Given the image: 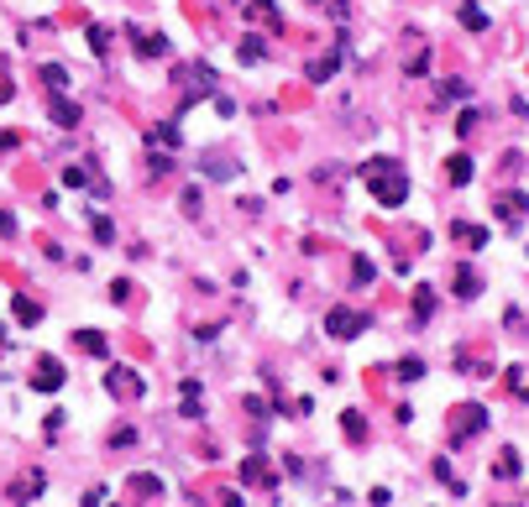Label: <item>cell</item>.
<instances>
[{
    "instance_id": "obj_24",
    "label": "cell",
    "mask_w": 529,
    "mask_h": 507,
    "mask_svg": "<svg viewBox=\"0 0 529 507\" xmlns=\"http://www.w3.org/2000/svg\"><path fill=\"white\" fill-rule=\"evenodd\" d=\"M16 146V131H0V152H11Z\"/></svg>"
},
{
    "instance_id": "obj_16",
    "label": "cell",
    "mask_w": 529,
    "mask_h": 507,
    "mask_svg": "<svg viewBox=\"0 0 529 507\" xmlns=\"http://www.w3.org/2000/svg\"><path fill=\"white\" fill-rule=\"evenodd\" d=\"M262 52H268V47H262V37H246V42H241V63H257Z\"/></svg>"
},
{
    "instance_id": "obj_5",
    "label": "cell",
    "mask_w": 529,
    "mask_h": 507,
    "mask_svg": "<svg viewBox=\"0 0 529 507\" xmlns=\"http://www.w3.org/2000/svg\"><path fill=\"white\" fill-rule=\"evenodd\" d=\"M336 69H341V47H336V52H325V58H314V63H309V84H325V78L336 74Z\"/></svg>"
},
{
    "instance_id": "obj_21",
    "label": "cell",
    "mask_w": 529,
    "mask_h": 507,
    "mask_svg": "<svg viewBox=\"0 0 529 507\" xmlns=\"http://www.w3.org/2000/svg\"><path fill=\"white\" fill-rule=\"evenodd\" d=\"M95 241H115V225L105 220V215H95Z\"/></svg>"
},
{
    "instance_id": "obj_6",
    "label": "cell",
    "mask_w": 529,
    "mask_h": 507,
    "mask_svg": "<svg viewBox=\"0 0 529 507\" xmlns=\"http://www.w3.org/2000/svg\"><path fill=\"white\" fill-rule=\"evenodd\" d=\"M445 178H451V183H472V157H445Z\"/></svg>"
},
{
    "instance_id": "obj_18",
    "label": "cell",
    "mask_w": 529,
    "mask_h": 507,
    "mask_svg": "<svg viewBox=\"0 0 529 507\" xmlns=\"http://www.w3.org/2000/svg\"><path fill=\"white\" fill-rule=\"evenodd\" d=\"M399 377H404V382H419V377H425V366L409 356V361H399Z\"/></svg>"
},
{
    "instance_id": "obj_11",
    "label": "cell",
    "mask_w": 529,
    "mask_h": 507,
    "mask_svg": "<svg viewBox=\"0 0 529 507\" xmlns=\"http://www.w3.org/2000/svg\"><path fill=\"white\" fill-rule=\"evenodd\" d=\"M52 121H58V126H74V121H79V105H74V100H52Z\"/></svg>"
},
{
    "instance_id": "obj_10",
    "label": "cell",
    "mask_w": 529,
    "mask_h": 507,
    "mask_svg": "<svg viewBox=\"0 0 529 507\" xmlns=\"http://www.w3.org/2000/svg\"><path fill=\"white\" fill-rule=\"evenodd\" d=\"M498 209H504V220H524L529 199H524V194H504V199H498Z\"/></svg>"
},
{
    "instance_id": "obj_12",
    "label": "cell",
    "mask_w": 529,
    "mask_h": 507,
    "mask_svg": "<svg viewBox=\"0 0 529 507\" xmlns=\"http://www.w3.org/2000/svg\"><path fill=\"white\" fill-rule=\"evenodd\" d=\"M451 100H467V84H461V78H445L440 95H435V105H451Z\"/></svg>"
},
{
    "instance_id": "obj_14",
    "label": "cell",
    "mask_w": 529,
    "mask_h": 507,
    "mask_svg": "<svg viewBox=\"0 0 529 507\" xmlns=\"http://www.w3.org/2000/svg\"><path fill=\"white\" fill-rule=\"evenodd\" d=\"M461 26H472V32H482V26H487V11H477V6H461Z\"/></svg>"
},
{
    "instance_id": "obj_1",
    "label": "cell",
    "mask_w": 529,
    "mask_h": 507,
    "mask_svg": "<svg viewBox=\"0 0 529 507\" xmlns=\"http://www.w3.org/2000/svg\"><path fill=\"white\" fill-rule=\"evenodd\" d=\"M372 194H377V204H404L409 199V178L399 168H388L382 178H372Z\"/></svg>"
},
{
    "instance_id": "obj_4",
    "label": "cell",
    "mask_w": 529,
    "mask_h": 507,
    "mask_svg": "<svg viewBox=\"0 0 529 507\" xmlns=\"http://www.w3.org/2000/svg\"><path fill=\"white\" fill-rule=\"evenodd\" d=\"M131 42H137L142 58H163V52H168L163 37H157V32H142V26H131Z\"/></svg>"
},
{
    "instance_id": "obj_22",
    "label": "cell",
    "mask_w": 529,
    "mask_h": 507,
    "mask_svg": "<svg viewBox=\"0 0 529 507\" xmlns=\"http://www.w3.org/2000/svg\"><path fill=\"white\" fill-rule=\"evenodd\" d=\"M341 424H346V434H351V439H362V434H367V429H362V413H346Z\"/></svg>"
},
{
    "instance_id": "obj_7",
    "label": "cell",
    "mask_w": 529,
    "mask_h": 507,
    "mask_svg": "<svg viewBox=\"0 0 529 507\" xmlns=\"http://www.w3.org/2000/svg\"><path fill=\"white\" fill-rule=\"evenodd\" d=\"M477 288H482V283H477V272L461 262V267H456V293H461V298H477Z\"/></svg>"
},
{
    "instance_id": "obj_2",
    "label": "cell",
    "mask_w": 529,
    "mask_h": 507,
    "mask_svg": "<svg viewBox=\"0 0 529 507\" xmlns=\"http://www.w3.org/2000/svg\"><path fill=\"white\" fill-rule=\"evenodd\" d=\"M325 330H330L336 340H351V335H362V330H367V314H356V309H330V314H325Z\"/></svg>"
},
{
    "instance_id": "obj_13",
    "label": "cell",
    "mask_w": 529,
    "mask_h": 507,
    "mask_svg": "<svg viewBox=\"0 0 529 507\" xmlns=\"http://www.w3.org/2000/svg\"><path fill=\"white\" fill-rule=\"evenodd\" d=\"M430 309H435V288H419L414 293V319H430Z\"/></svg>"
},
{
    "instance_id": "obj_23",
    "label": "cell",
    "mask_w": 529,
    "mask_h": 507,
    "mask_svg": "<svg viewBox=\"0 0 529 507\" xmlns=\"http://www.w3.org/2000/svg\"><path fill=\"white\" fill-rule=\"evenodd\" d=\"M63 183H69V189H84L89 178H84V168H69V173H63Z\"/></svg>"
},
{
    "instance_id": "obj_9",
    "label": "cell",
    "mask_w": 529,
    "mask_h": 507,
    "mask_svg": "<svg viewBox=\"0 0 529 507\" xmlns=\"http://www.w3.org/2000/svg\"><path fill=\"white\" fill-rule=\"evenodd\" d=\"M110 392H115V397H131V392H137V377H131L126 366H115V371H110Z\"/></svg>"
},
{
    "instance_id": "obj_19",
    "label": "cell",
    "mask_w": 529,
    "mask_h": 507,
    "mask_svg": "<svg viewBox=\"0 0 529 507\" xmlns=\"http://www.w3.org/2000/svg\"><path fill=\"white\" fill-rule=\"evenodd\" d=\"M89 47L105 52V47H110V32H105V26H89Z\"/></svg>"
},
{
    "instance_id": "obj_8",
    "label": "cell",
    "mask_w": 529,
    "mask_h": 507,
    "mask_svg": "<svg viewBox=\"0 0 529 507\" xmlns=\"http://www.w3.org/2000/svg\"><path fill=\"white\" fill-rule=\"evenodd\" d=\"M79 351H89V356H105V351H110V345H105V335H100V330H79Z\"/></svg>"
},
{
    "instance_id": "obj_15",
    "label": "cell",
    "mask_w": 529,
    "mask_h": 507,
    "mask_svg": "<svg viewBox=\"0 0 529 507\" xmlns=\"http://www.w3.org/2000/svg\"><path fill=\"white\" fill-rule=\"evenodd\" d=\"M16 319H21V325H37V319H42V309H37L32 298H21V303H16Z\"/></svg>"
},
{
    "instance_id": "obj_20",
    "label": "cell",
    "mask_w": 529,
    "mask_h": 507,
    "mask_svg": "<svg viewBox=\"0 0 529 507\" xmlns=\"http://www.w3.org/2000/svg\"><path fill=\"white\" fill-rule=\"evenodd\" d=\"M262 476H268V471H262V460H257V455L241 465V482H262Z\"/></svg>"
},
{
    "instance_id": "obj_3",
    "label": "cell",
    "mask_w": 529,
    "mask_h": 507,
    "mask_svg": "<svg viewBox=\"0 0 529 507\" xmlns=\"http://www.w3.org/2000/svg\"><path fill=\"white\" fill-rule=\"evenodd\" d=\"M63 377H69V371L52 361V356H42V361H37V377H32V387H37V392H58V387H63Z\"/></svg>"
},
{
    "instance_id": "obj_17",
    "label": "cell",
    "mask_w": 529,
    "mask_h": 507,
    "mask_svg": "<svg viewBox=\"0 0 529 507\" xmlns=\"http://www.w3.org/2000/svg\"><path fill=\"white\" fill-rule=\"evenodd\" d=\"M493 471H498V476H513V471H519V455H513V450H504V455H498V465H493Z\"/></svg>"
},
{
    "instance_id": "obj_25",
    "label": "cell",
    "mask_w": 529,
    "mask_h": 507,
    "mask_svg": "<svg viewBox=\"0 0 529 507\" xmlns=\"http://www.w3.org/2000/svg\"><path fill=\"white\" fill-rule=\"evenodd\" d=\"M0 235H16V220L11 215H0Z\"/></svg>"
}]
</instances>
